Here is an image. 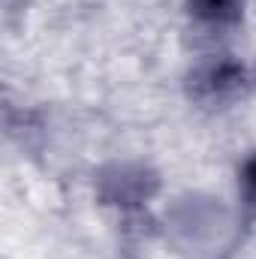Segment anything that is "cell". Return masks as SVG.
Instances as JSON below:
<instances>
[{
	"label": "cell",
	"instance_id": "6da1fadb",
	"mask_svg": "<svg viewBox=\"0 0 256 259\" xmlns=\"http://www.w3.org/2000/svg\"><path fill=\"white\" fill-rule=\"evenodd\" d=\"M247 84V69L229 55H211L190 69L187 88L199 103H226Z\"/></svg>",
	"mask_w": 256,
	"mask_h": 259
},
{
	"label": "cell",
	"instance_id": "3957f363",
	"mask_svg": "<svg viewBox=\"0 0 256 259\" xmlns=\"http://www.w3.org/2000/svg\"><path fill=\"white\" fill-rule=\"evenodd\" d=\"M190 15L205 24V27H235L244 15V3L241 0H187Z\"/></svg>",
	"mask_w": 256,
	"mask_h": 259
},
{
	"label": "cell",
	"instance_id": "7a4b0ae2",
	"mask_svg": "<svg viewBox=\"0 0 256 259\" xmlns=\"http://www.w3.org/2000/svg\"><path fill=\"white\" fill-rule=\"evenodd\" d=\"M157 190V175L136 163H118L100 175V196L112 205H139Z\"/></svg>",
	"mask_w": 256,
	"mask_h": 259
},
{
	"label": "cell",
	"instance_id": "277c9868",
	"mask_svg": "<svg viewBox=\"0 0 256 259\" xmlns=\"http://www.w3.org/2000/svg\"><path fill=\"white\" fill-rule=\"evenodd\" d=\"M238 187H241V199H244V205L256 211V154H250L247 160H244V166H241V172H238Z\"/></svg>",
	"mask_w": 256,
	"mask_h": 259
}]
</instances>
